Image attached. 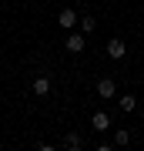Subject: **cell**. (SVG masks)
<instances>
[{
	"instance_id": "cell-1",
	"label": "cell",
	"mask_w": 144,
	"mask_h": 151,
	"mask_svg": "<svg viewBox=\"0 0 144 151\" xmlns=\"http://www.w3.org/2000/svg\"><path fill=\"white\" fill-rule=\"evenodd\" d=\"M57 24H60L64 30H74L77 24H80V17H77V10H74V7H64V10L57 14Z\"/></svg>"
},
{
	"instance_id": "cell-2",
	"label": "cell",
	"mask_w": 144,
	"mask_h": 151,
	"mask_svg": "<svg viewBox=\"0 0 144 151\" xmlns=\"http://www.w3.org/2000/svg\"><path fill=\"white\" fill-rule=\"evenodd\" d=\"M91 128L104 134L107 128H114V124H111V114H107V111H94V114H91Z\"/></svg>"
},
{
	"instance_id": "cell-3",
	"label": "cell",
	"mask_w": 144,
	"mask_h": 151,
	"mask_svg": "<svg viewBox=\"0 0 144 151\" xmlns=\"http://www.w3.org/2000/svg\"><path fill=\"white\" fill-rule=\"evenodd\" d=\"M124 54H128V44H124L121 37H111V40H107V57H114V60H121Z\"/></svg>"
},
{
	"instance_id": "cell-4",
	"label": "cell",
	"mask_w": 144,
	"mask_h": 151,
	"mask_svg": "<svg viewBox=\"0 0 144 151\" xmlns=\"http://www.w3.org/2000/svg\"><path fill=\"white\" fill-rule=\"evenodd\" d=\"M97 94H101L104 101H111V97H117V84H114L111 77H101V81H97Z\"/></svg>"
},
{
	"instance_id": "cell-5",
	"label": "cell",
	"mask_w": 144,
	"mask_h": 151,
	"mask_svg": "<svg viewBox=\"0 0 144 151\" xmlns=\"http://www.w3.org/2000/svg\"><path fill=\"white\" fill-rule=\"evenodd\" d=\"M64 47L70 50V54H80V50H84V47H87V40H84V34H70V37H67V44H64Z\"/></svg>"
},
{
	"instance_id": "cell-6",
	"label": "cell",
	"mask_w": 144,
	"mask_h": 151,
	"mask_svg": "<svg viewBox=\"0 0 144 151\" xmlns=\"http://www.w3.org/2000/svg\"><path fill=\"white\" fill-rule=\"evenodd\" d=\"M64 148L67 151H80V148H84V138H80L77 131H67V134H64Z\"/></svg>"
},
{
	"instance_id": "cell-7",
	"label": "cell",
	"mask_w": 144,
	"mask_h": 151,
	"mask_svg": "<svg viewBox=\"0 0 144 151\" xmlns=\"http://www.w3.org/2000/svg\"><path fill=\"white\" fill-rule=\"evenodd\" d=\"M34 94H37V97H47L50 94V77H34Z\"/></svg>"
},
{
	"instance_id": "cell-8",
	"label": "cell",
	"mask_w": 144,
	"mask_h": 151,
	"mask_svg": "<svg viewBox=\"0 0 144 151\" xmlns=\"http://www.w3.org/2000/svg\"><path fill=\"white\" fill-rule=\"evenodd\" d=\"M131 145V131L128 128H117L114 131V148H128Z\"/></svg>"
},
{
	"instance_id": "cell-9",
	"label": "cell",
	"mask_w": 144,
	"mask_h": 151,
	"mask_svg": "<svg viewBox=\"0 0 144 151\" xmlns=\"http://www.w3.org/2000/svg\"><path fill=\"white\" fill-rule=\"evenodd\" d=\"M117 108H121L124 114H131L134 108H138V101H134V94H121V97H117Z\"/></svg>"
},
{
	"instance_id": "cell-10",
	"label": "cell",
	"mask_w": 144,
	"mask_h": 151,
	"mask_svg": "<svg viewBox=\"0 0 144 151\" xmlns=\"http://www.w3.org/2000/svg\"><path fill=\"white\" fill-rule=\"evenodd\" d=\"M80 30H84V34H94V30H97V20H94L91 14H87V17H80Z\"/></svg>"
}]
</instances>
